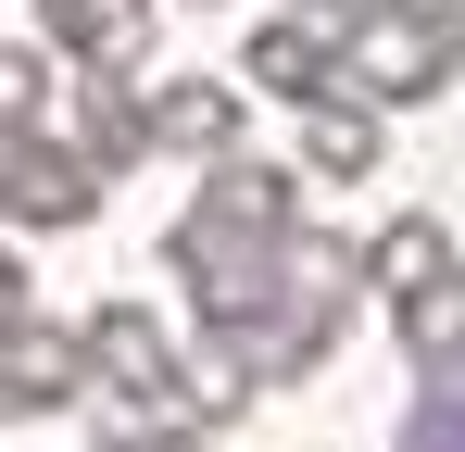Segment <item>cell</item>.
I'll use <instances>...</instances> for the list:
<instances>
[{
	"label": "cell",
	"mask_w": 465,
	"mask_h": 452,
	"mask_svg": "<svg viewBox=\"0 0 465 452\" xmlns=\"http://www.w3.org/2000/svg\"><path fill=\"white\" fill-rule=\"evenodd\" d=\"M239 88H252V101H290V113L327 101V88H340V25L302 13V0H290V13H264V25L239 38Z\"/></svg>",
	"instance_id": "cell-6"
},
{
	"label": "cell",
	"mask_w": 465,
	"mask_h": 452,
	"mask_svg": "<svg viewBox=\"0 0 465 452\" xmlns=\"http://www.w3.org/2000/svg\"><path fill=\"white\" fill-rule=\"evenodd\" d=\"M101 189H114V176H101L64 126H25V139L0 151V214L25 226V239H76V226L101 214Z\"/></svg>",
	"instance_id": "cell-3"
},
{
	"label": "cell",
	"mask_w": 465,
	"mask_h": 452,
	"mask_svg": "<svg viewBox=\"0 0 465 452\" xmlns=\"http://www.w3.org/2000/svg\"><path fill=\"white\" fill-rule=\"evenodd\" d=\"M51 88H64V64H51L38 38H13V51H0V139L51 126Z\"/></svg>",
	"instance_id": "cell-16"
},
{
	"label": "cell",
	"mask_w": 465,
	"mask_h": 452,
	"mask_svg": "<svg viewBox=\"0 0 465 452\" xmlns=\"http://www.w3.org/2000/svg\"><path fill=\"white\" fill-rule=\"evenodd\" d=\"M101 452H214V440H202V427H163V415H126V402H114Z\"/></svg>",
	"instance_id": "cell-17"
},
{
	"label": "cell",
	"mask_w": 465,
	"mask_h": 452,
	"mask_svg": "<svg viewBox=\"0 0 465 452\" xmlns=\"http://www.w3.org/2000/svg\"><path fill=\"white\" fill-rule=\"evenodd\" d=\"M51 64H152V0H38Z\"/></svg>",
	"instance_id": "cell-11"
},
{
	"label": "cell",
	"mask_w": 465,
	"mask_h": 452,
	"mask_svg": "<svg viewBox=\"0 0 465 452\" xmlns=\"http://www.w3.org/2000/svg\"><path fill=\"white\" fill-rule=\"evenodd\" d=\"M390 163V113L378 101H352V88H327V101H302V176H378Z\"/></svg>",
	"instance_id": "cell-12"
},
{
	"label": "cell",
	"mask_w": 465,
	"mask_h": 452,
	"mask_svg": "<svg viewBox=\"0 0 465 452\" xmlns=\"http://www.w3.org/2000/svg\"><path fill=\"white\" fill-rule=\"evenodd\" d=\"M139 113H152V151H176V163H214V151L252 139V88L239 75H152Z\"/></svg>",
	"instance_id": "cell-8"
},
{
	"label": "cell",
	"mask_w": 465,
	"mask_h": 452,
	"mask_svg": "<svg viewBox=\"0 0 465 452\" xmlns=\"http://www.w3.org/2000/svg\"><path fill=\"white\" fill-rule=\"evenodd\" d=\"M0 151H13V139H0Z\"/></svg>",
	"instance_id": "cell-22"
},
{
	"label": "cell",
	"mask_w": 465,
	"mask_h": 452,
	"mask_svg": "<svg viewBox=\"0 0 465 452\" xmlns=\"http://www.w3.org/2000/svg\"><path fill=\"white\" fill-rule=\"evenodd\" d=\"M390 13H402V25H428V38H453V25H465V0H390Z\"/></svg>",
	"instance_id": "cell-19"
},
{
	"label": "cell",
	"mask_w": 465,
	"mask_h": 452,
	"mask_svg": "<svg viewBox=\"0 0 465 452\" xmlns=\"http://www.w3.org/2000/svg\"><path fill=\"white\" fill-rule=\"evenodd\" d=\"M302 13H327V25H340V13H352V0H302Z\"/></svg>",
	"instance_id": "cell-20"
},
{
	"label": "cell",
	"mask_w": 465,
	"mask_h": 452,
	"mask_svg": "<svg viewBox=\"0 0 465 452\" xmlns=\"http://www.w3.org/2000/svg\"><path fill=\"white\" fill-rule=\"evenodd\" d=\"M152 64H64V139L114 176V163H152V113H139Z\"/></svg>",
	"instance_id": "cell-7"
},
{
	"label": "cell",
	"mask_w": 465,
	"mask_h": 452,
	"mask_svg": "<svg viewBox=\"0 0 465 452\" xmlns=\"http://www.w3.org/2000/svg\"><path fill=\"white\" fill-rule=\"evenodd\" d=\"M76 402H88V339L51 327V314H13V327H0V427L76 415Z\"/></svg>",
	"instance_id": "cell-5"
},
{
	"label": "cell",
	"mask_w": 465,
	"mask_h": 452,
	"mask_svg": "<svg viewBox=\"0 0 465 452\" xmlns=\"http://www.w3.org/2000/svg\"><path fill=\"white\" fill-rule=\"evenodd\" d=\"M390 339H402V365H465V264H428L415 290H390Z\"/></svg>",
	"instance_id": "cell-13"
},
{
	"label": "cell",
	"mask_w": 465,
	"mask_h": 452,
	"mask_svg": "<svg viewBox=\"0 0 465 452\" xmlns=\"http://www.w3.org/2000/svg\"><path fill=\"white\" fill-rule=\"evenodd\" d=\"M390 452H465V365H428V377H415V415H402Z\"/></svg>",
	"instance_id": "cell-15"
},
{
	"label": "cell",
	"mask_w": 465,
	"mask_h": 452,
	"mask_svg": "<svg viewBox=\"0 0 465 452\" xmlns=\"http://www.w3.org/2000/svg\"><path fill=\"white\" fill-rule=\"evenodd\" d=\"M340 88L378 101V113H415V101L453 88V51H440L428 25H402L390 0H352V13H340Z\"/></svg>",
	"instance_id": "cell-2"
},
{
	"label": "cell",
	"mask_w": 465,
	"mask_h": 452,
	"mask_svg": "<svg viewBox=\"0 0 465 452\" xmlns=\"http://www.w3.org/2000/svg\"><path fill=\"white\" fill-rule=\"evenodd\" d=\"M88 339V389H114L126 415H163V377H176V327H163L152 301H88L76 314Z\"/></svg>",
	"instance_id": "cell-4"
},
{
	"label": "cell",
	"mask_w": 465,
	"mask_h": 452,
	"mask_svg": "<svg viewBox=\"0 0 465 452\" xmlns=\"http://www.w3.org/2000/svg\"><path fill=\"white\" fill-rule=\"evenodd\" d=\"M440 51H453V75H465V25H453V38H440Z\"/></svg>",
	"instance_id": "cell-21"
},
{
	"label": "cell",
	"mask_w": 465,
	"mask_h": 452,
	"mask_svg": "<svg viewBox=\"0 0 465 452\" xmlns=\"http://www.w3.org/2000/svg\"><path fill=\"white\" fill-rule=\"evenodd\" d=\"M163 264H176V301H189L214 339H239V327L277 301V239H239V226H214V214L163 226Z\"/></svg>",
	"instance_id": "cell-1"
},
{
	"label": "cell",
	"mask_w": 465,
	"mask_h": 452,
	"mask_svg": "<svg viewBox=\"0 0 465 452\" xmlns=\"http://www.w3.org/2000/svg\"><path fill=\"white\" fill-rule=\"evenodd\" d=\"M252 389H264V377H252V352L202 327V339H176V377H163V427H202V440H214L227 415H252Z\"/></svg>",
	"instance_id": "cell-10"
},
{
	"label": "cell",
	"mask_w": 465,
	"mask_h": 452,
	"mask_svg": "<svg viewBox=\"0 0 465 452\" xmlns=\"http://www.w3.org/2000/svg\"><path fill=\"white\" fill-rule=\"evenodd\" d=\"M189 214L239 226V239H290V226H302V163H264V151L239 139V151L202 163V201H189Z\"/></svg>",
	"instance_id": "cell-9"
},
{
	"label": "cell",
	"mask_w": 465,
	"mask_h": 452,
	"mask_svg": "<svg viewBox=\"0 0 465 452\" xmlns=\"http://www.w3.org/2000/svg\"><path fill=\"white\" fill-rule=\"evenodd\" d=\"M13 314H38V277H25V251L0 239V327H13Z\"/></svg>",
	"instance_id": "cell-18"
},
{
	"label": "cell",
	"mask_w": 465,
	"mask_h": 452,
	"mask_svg": "<svg viewBox=\"0 0 465 452\" xmlns=\"http://www.w3.org/2000/svg\"><path fill=\"white\" fill-rule=\"evenodd\" d=\"M428 264H453V226L440 214H390L378 239H365V290H415Z\"/></svg>",
	"instance_id": "cell-14"
}]
</instances>
